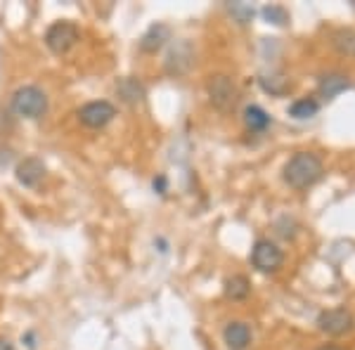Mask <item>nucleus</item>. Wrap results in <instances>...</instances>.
I'll list each match as a JSON object with an SVG mask.
<instances>
[{
  "label": "nucleus",
  "mask_w": 355,
  "mask_h": 350,
  "mask_svg": "<svg viewBox=\"0 0 355 350\" xmlns=\"http://www.w3.org/2000/svg\"><path fill=\"white\" fill-rule=\"evenodd\" d=\"M166 41H171V28L166 24H152L145 33H142L140 50L142 53H157V50L164 48Z\"/></svg>",
  "instance_id": "nucleus-12"
},
{
  "label": "nucleus",
  "mask_w": 355,
  "mask_h": 350,
  "mask_svg": "<svg viewBox=\"0 0 355 350\" xmlns=\"http://www.w3.org/2000/svg\"><path fill=\"white\" fill-rule=\"evenodd\" d=\"M206 90H209V97L218 109H230L237 102V88H234L232 78L225 76V73H216V76L209 78L206 83Z\"/></svg>",
  "instance_id": "nucleus-6"
},
{
  "label": "nucleus",
  "mask_w": 355,
  "mask_h": 350,
  "mask_svg": "<svg viewBox=\"0 0 355 350\" xmlns=\"http://www.w3.org/2000/svg\"><path fill=\"white\" fill-rule=\"evenodd\" d=\"M15 175H17V182H19V185L36 187L45 177V164L38 157H26L24 161L17 166Z\"/></svg>",
  "instance_id": "nucleus-8"
},
{
  "label": "nucleus",
  "mask_w": 355,
  "mask_h": 350,
  "mask_svg": "<svg viewBox=\"0 0 355 350\" xmlns=\"http://www.w3.org/2000/svg\"><path fill=\"white\" fill-rule=\"evenodd\" d=\"M114 116H116V107L107 100L88 102V105H83L78 109V119H81V123L88 125V128H105Z\"/></svg>",
  "instance_id": "nucleus-7"
},
{
  "label": "nucleus",
  "mask_w": 355,
  "mask_h": 350,
  "mask_svg": "<svg viewBox=\"0 0 355 350\" xmlns=\"http://www.w3.org/2000/svg\"><path fill=\"white\" fill-rule=\"evenodd\" d=\"M318 329L327 336H343L355 329V317L348 308H331L318 315Z\"/></svg>",
  "instance_id": "nucleus-3"
},
{
  "label": "nucleus",
  "mask_w": 355,
  "mask_h": 350,
  "mask_svg": "<svg viewBox=\"0 0 355 350\" xmlns=\"http://www.w3.org/2000/svg\"><path fill=\"white\" fill-rule=\"evenodd\" d=\"M12 112L24 119H41L48 112V97L36 85H24V88L15 90Z\"/></svg>",
  "instance_id": "nucleus-2"
},
{
  "label": "nucleus",
  "mask_w": 355,
  "mask_h": 350,
  "mask_svg": "<svg viewBox=\"0 0 355 350\" xmlns=\"http://www.w3.org/2000/svg\"><path fill=\"white\" fill-rule=\"evenodd\" d=\"M318 90H320V95H322L324 100H334L336 95H341V93H346V90H351V81H348L346 73L331 71V73H324V76L320 78Z\"/></svg>",
  "instance_id": "nucleus-10"
},
{
  "label": "nucleus",
  "mask_w": 355,
  "mask_h": 350,
  "mask_svg": "<svg viewBox=\"0 0 355 350\" xmlns=\"http://www.w3.org/2000/svg\"><path fill=\"white\" fill-rule=\"evenodd\" d=\"M284 263V254L270 239H259L251 249V265L259 272H277Z\"/></svg>",
  "instance_id": "nucleus-5"
},
{
  "label": "nucleus",
  "mask_w": 355,
  "mask_h": 350,
  "mask_svg": "<svg viewBox=\"0 0 355 350\" xmlns=\"http://www.w3.org/2000/svg\"><path fill=\"white\" fill-rule=\"evenodd\" d=\"M116 93L119 97L125 102V105H140L142 100L147 97V90H145V85H142L137 78L133 76H125L121 78V81L116 83Z\"/></svg>",
  "instance_id": "nucleus-13"
},
{
  "label": "nucleus",
  "mask_w": 355,
  "mask_h": 350,
  "mask_svg": "<svg viewBox=\"0 0 355 350\" xmlns=\"http://www.w3.org/2000/svg\"><path fill=\"white\" fill-rule=\"evenodd\" d=\"M351 5H353V8H355V0H353V3H351Z\"/></svg>",
  "instance_id": "nucleus-24"
},
{
  "label": "nucleus",
  "mask_w": 355,
  "mask_h": 350,
  "mask_svg": "<svg viewBox=\"0 0 355 350\" xmlns=\"http://www.w3.org/2000/svg\"><path fill=\"white\" fill-rule=\"evenodd\" d=\"M318 350H343V348H339V346H320Z\"/></svg>",
  "instance_id": "nucleus-23"
},
{
  "label": "nucleus",
  "mask_w": 355,
  "mask_h": 350,
  "mask_svg": "<svg viewBox=\"0 0 355 350\" xmlns=\"http://www.w3.org/2000/svg\"><path fill=\"white\" fill-rule=\"evenodd\" d=\"M154 189H159V192L164 194V189H166V177L164 175L159 177V180H154Z\"/></svg>",
  "instance_id": "nucleus-21"
},
{
  "label": "nucleus",
  "mask_w": 355,
  "mask_h": 350,
  "mask_svg": "<svg viewBox=\"0 0 355 350\" xmlns=\"http://www.w3.org/2000/svg\"><path fill=\"white\" fill-rule=\"evenodd\" d=\"M318 112H320V102L315 100V97H301V100L291 102V107H289V116L296 119V121L313 119Z\"/></svg>",
  "instance_id": "nucleus-15"
},
{
  "label": "nucleus",
  "mask_w": 355,
  "mask_h": 350,
  "mask_svg": "<svg viewBox=\"0 0 355 350\" xmlns=\"http://www.w3.org/2000/svg\"><path fill=\"white\" fill-rule=\"evenodd\" d=\"M227 8H230V12H232L234 19L242 21V24H246V21L254 19V8H251V5H246V3H230Z\"/></svg>",
  "instance_id": "nucleus-20"
},
{
  "label": "nucleus",
  "mask_w": 355,
  "mask_h": 350,
  "mask_svg": "<svg viewBox=\"0 0 355 350\" xmlns=\"http://www.w3.org/2000/svg\"><path fill=\"white\" fill-rule=\"evenodd\" d=\"M190 64H192V48L187 41H180L168 55H166V71H168L171 76L185 73L187 69H190Z\"/></svg>",
  "instance_id": "nucleus-9"
},
{
  "label": "nucleus",
  "mask_w": 355,
  "mask_h": 350,
  "mask_svg": "<svg viewBox=\"0 0 355 350\" xmlns=\"http://www.w3.org/2000/svg\"><path fill=\"white\" fill-rule=\"evenodd\" d=\"M263 17L275 26H284L289 21V12L282 5H268V8H263Z\"/></svg>",
  "instance_id": "nucleus-19"
},
{
  "label": "nucleus",
  "mask_w": 355,
  "mask_h": 350,
  "mask_svg": "<svg viewBox=\"0 0 355 350\" xmlns=\"http://www.w3.org/2000/svg\"><path fill=\"white\" fill-rule=\"evenodd\" d=\"M78 38H81L78 26L73 24V21L64 19V21H55V24L48 28V33H45V45H48L55 55H64L78 43Z\"/></svg>",
  "instance_id": "nucleus-4"
},
{
  "label": "nucleus",
  "mask_w": 355,
  "mask_h": 350,
  "mask_svg": "<svg viewBox=\"0 0 355 350\" xmlns=\"http://www.w3.org/2000/svg\"><path fill=\"white\" fill-rule=\"evenodd\" d=\"M261 85H263V90L270 95H282V93H287V88H289L287 78H284L282 73H263Z\"/></svg>",
  "instance_id": "nucleus-18"
},
{
  "label": "nucleus",
  "mask_w": 355,
  "mask_h": 350,
  "mask_svg": "<svg viewBox=\"0 0 355 350\" xmlns=\"http://www.w3.org/2000/svg\"><path fill=\"white\" fill-rule=\"evenodd\" d=\"M0 350H17V348L8 341V338H0Z\"/></svg>",
  "instance_id": "nucleus-22"
},
{
  "label": "nucleus",
  "mask_w": 355,
  "mask_h": 350,
  "mask_svg": "<svg viewBox=\"0 0 355 350\" xmlns=\"http://www.w3.org/2000/svg\"><path fill=\"white\" fill-rule=\"evenodd\" d=\"M331 45H334V50L339 55L353 57L355 55V31L353 28H339V31H334Z\"/></svg>",
  "instance_id": "nucleus-17"
},
{
  "label": "nucleus",
  "mask_w": 355,
  "mask_h": 350,
  "mask_svg": "<svg viewBox=\"0 0 355 350\" xmlns=\"http://www.w3.org/2000/svg\"><path fill=\"white\" fill-rule=\"evenodd\" d=\"M249 294H251V282L244 274H232L225 282V296L232 298V301H244Z\"/></svg>",
  "instance_id": "nucleus-16"
},
{
  "label": "nucleus",
  "mask_w": 355,
  "mask_h": 350,
  "mask_svg": "<svg viewBox=\"0 0 355 350\" xmlns=\"http://www.w3.org/2000/svg\"><path fill=\"white\" fill-rule=\"evenodd\" d=\"M244 123L249 130H254V133H263V130L268 128V125L272 123L270 114L266 112L263 107L259 105H249L244 109Z\"/></svg>",
  "instance_id": "nucleus-14"
},
{
  "label": "nucleus",
  "mask_w": 355,
  "mask_h": 350,
  "mask_svg": "<svg viewBox=\"0 0 355 350\" xmlns=\"http://www.w3.org/2000/svg\"><path fill=\"white\" fill-rule=\"evenodd\" d=\"M322 175H324V164L315 152H296L282 168L284 182L294 189L313 187L315 182L322 180Z\"/></svg>",
  "instance_id": "nucleus-1"
},
{
  "label": "nucleus",
  "mask_w": 355,
  "mask_h": 350,
  "mask_svg": "<svg viewBox=\"0 0 355 350\" xmlns=\"http://www.w3.org/2000/svg\"><path fill=\"white\" fill-rule=\"evenodd\" d=\"M223 338L230 350H246L251 343V326L246 322H230L223 329Z\"/></svg>",
  "instance_id": "nucleus-11"
}]
</instances>
